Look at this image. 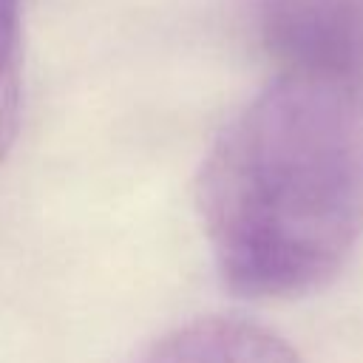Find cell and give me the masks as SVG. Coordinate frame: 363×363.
Instances as JSON below:
<instances>
[{
	"instance_id": "1",
	"label": "cell",
	"mask_w": 363,
	"mask_h": 363,
	"mask_svg": "<svg viewBox=\"0 0 363 363\" xmlns=\"http://www.w3.org/2000/svg\"><path fill=\"white\" fill-rule=\"evenodd\" d=\"M199 213L230 289L326 286L363 235V82L284 71L216 139Z\"/></svg>"
},
{
	"instance_id": "2",
	"label": "cell",
	"mask_w": 363,
	"mask_h": 363,
	"mask_svg": "<svg viewBox=\"0 0 363 363\" xmlns=\"http://www.w3.org/2000/svg\"><path fill=\"white\" fill-rule=\"evenodd\" d=\"M252 11L284 71L363 82V0H252Z\"/></svg>"
},
{
	"instance_id": "3",
	"label": "cell",
	"mask_w": 363,
	"mask_h": 363,
	"mask_svg": "<svg viewBox=\"0 0 363 363\" xmlns=\"http://www.w3.org/2000/svg\"><path fill=\"white\" fill-rule=\"evenodd\" d=\"M136 363H301V357L267 326L241 318H201L156 340Z\"/></svg>"
},
{
	"instance_id": "4",
	"label": "cell",
	"mask_w": 363,
	"mask_h": 363,
	"mask_svg": "<svg viewBox=\"0 0 363 363\" xmlns=\"http://www.w3.org/2000/svg\"><path fill=\"white\" fill-rule=\"evenodd\" d=\"M20 125V0H0V162Z\"/></svg>"
}]
</instances>
